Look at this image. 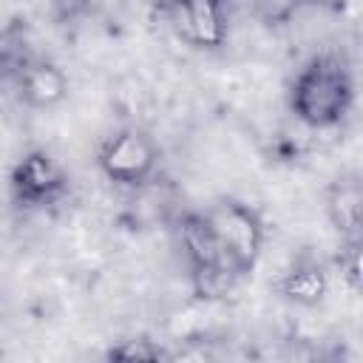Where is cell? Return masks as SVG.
<instances>
[{
    "mask_svg": "<svg viewBox=\"0 0 363 363\" xmlns=\"http://www.w3.org/2000/svg\"><path fill=\"white\" fill-rule=\"evenodd\" d=\"M9 187H11V199L20 207L40 210V207L57 204L68 193V176L51 153L28 150L14 164L9 176Z\"/></svg>",
    "mask_w": 363,
    "mask_h": 363,
    "instance_id": "obj_5",
    "label": "cell"
},
{
    "mask_svg": "<svg viewBox=\"0 0 363 363\" xmlns=\"http://www.w3.org/2000/svg\"><path fill=\"white\" fill-rule=\"evenodd\" d=\"M20 102L34 111L57 108L68 96V77L51 60H23L14 68Z\"/></svg>",
    "mask_w": 363,
    "mask_h": 363,
    "instance_id": "obj_8",
    "label": "cell"
},
{
    "mask_svg": "<svg viewBox=\"0 0 363 363\" xmlns=\"http://www.w3.org/2000/svg\"><path fill=\"white\" fill-rule=\"evenodd\" d=\"M108 357L111 360H162V357H167V352L162 346H156L153 340L139 337V340H122L119 346H113L108 352Z\"/></svg>",
    "mask_w": 363,
    "mask_h": 363,
    "instance_id": "obj_10",
    "label": "cell"
},
{
    "mask_svg": "<svg viewBox=\"0 0 363 363\" xmlns=\"http://www.w3.org/2000/svg\"><path fill=\"white\" fill-rule=\"evenodd\" d=\"M272 286L284 301L303 309H315L329 295V272L315 255H298Z\"/></svg>",
    "mask_w": 363,
    "mask_h": 363,
    "instance_id": "obj_9",
    "label": "cell"
},
{
    "mask_svg": "<svg viewBox=\"0 0 363 363\" xmlns=\"http://www.w3.org/2000/svg\"><path fill=\"white\" fill-rule=\"evenodd\" d=\"M323 210L332 230L343 238V244L360 241L363 233V184L357 173H343L332 179L323 190Z\"/></svg>",
    "mask_w": 363,
    "mask_h": 363,
    "instance_id": "obj_7",
    "label": "cell"
},
{
    "mask_svg": "<svg viewBox=\"0 0 363 363\" xmlns=\"http://www.w3.org/2000/svg\"><path fill=\"white\" fill-rule=\"evenodd\" d=\"M309 3H315V6H320L326 11H343L349 6V0H309Z\"/></svg>",
    "mask_w": 363,
    "mask_h": 363,
    "instance_id": "obj_12",
    "label": "cell"
},
{
    "mask_svg": "<svg viewBox=\"0 0 363 363\" xmlns=\"http://www.w3.org/2000/svg\"><path fill=\"white\" fill-rule=\"evenodd\" d=\"M340 272H343V278L349 281L352 289L360 286V241L343 244V250H340Z\"/></svg>",
    "mask_w": 363,
    "mask_h": 363,
    "instance_id": "obj_11",
    "label": "cell"
},
{
    "mask_svg": "<svg viewBox=\"0 0 363 363\" xmlns=\"http://www.w3.org/2000/svg\"><path fill=\"white\" fill-rule=\"evenodd\" d=\"M176 235H179V247H182V255L187 261V269H190V281H193V289L199 298H221L227 295V289H233V284L238 281L216 238H213V230L204 218V213H184L179 218V227H176Z\"/></svg>",
    "mask_w": 363,
    "mask_h": 363,
    "instance_id": "obj_3",
    "label": "cell"
},
{
    "mask_svg": "<svg viewBox=\"0 0 363 363\" xmlns=\"http://www.w3.org/2000/svg\"><path fill=\"white\" fill-rule=\"evenodd\" d=\"M96 164L108 182L119 187H139L159 167V145L145 128L128 125L99 145Z\"/></svg>",
    "mask_w": 363,
    "mask_h": 363,
    "instance_id": "obj_4",
    "label": "cell"
},
{
    "mask_svg": "<svg viewBox=\"0 0 363 363\" xmlns=\"http://www.w3.org/2000/svg\"><path fill=\"white\" fill-rule=\"evenodd\" d=\"M204 218L213 230V238L230 267V272L241 281L247 278L264 250V221L261 216L235 199H221L204 210Z\"/></svg>",
    "mask_w": 363,
    "mask_h": 363,
    "instance_id": "obj_2",
    "label": "cell"
},
{
    "mask_svg": "<svg viewBox=\"0 0 363 363\" xmlns=\"http://www.w3.org/2000/svg\"><path fill=\"white\" fill-rule=\"evenodd\" d=\"M179 26V34L196 48H221L227 40L224 0H170L164 6Z\"/></svg>",
    "mask_w": 363,
    "mask_h": 363,
    "instance_id": "obj_6",
    "label": "cell"
},
{
    "mask_svg": "<svg viewBox=\"0 0 363 363\" xmlns=\"http://www.w3.org/2000/svg\"><path fill=\"white\" fill-rule=\"evenodd\" d=\"M354 105V79L337 54H315L289 85V108L315 130L340 125Z\"/></svg>",
    "mask_w": 363,
    "mask_h": 363,
    "instance_id": "obj_1",
    "label": "cell"
}]
</instances>
